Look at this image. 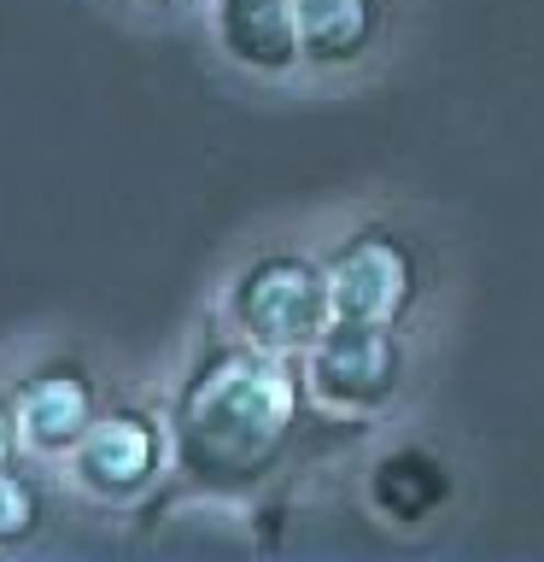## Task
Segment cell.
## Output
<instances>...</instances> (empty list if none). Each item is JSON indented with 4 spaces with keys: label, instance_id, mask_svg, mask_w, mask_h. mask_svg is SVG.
Returning <instances> with one entry per match:
<instances>
[{
    "label": "cell",
    "instance_id": "9c48e42d",
    "mask_svg": "<svg viewBox=\"0 0 544 562\" xmlns=\"http://www.w3.org/2000/svg\"><path fill=\"white\" fill-rule=\"evenodd\" d=\"M369 492H375V504L393 521H421V516H433V509L451 498V474L428 451H393V457L375 463Z\"/></svg>",
    "mask_w": 544,
    "mask_h": 562
},
{
    "label": "cell",
    "instance_id": "7c38bea8",
    "mask_svg": "<svg viewBox=\"0 0 544 562\" xmlns=\"http://www.w3.org/2000/svg\"><path fill=\"white\" fill-rule=\"evenodd\" d=\"M152 7H170V0H152Z\"/></svg>",
    "mask_w": 544,
    "mask_h": 562
},
{
    "label": "cell",
    "instance_id": "277c9868",
    "mask_svg": "<svg viewBox=\"0 0 544 562\" xmlns=\"http://www.w3.org/2000/svg\"><path fill=\"white\" fill-rule=\"evenodd\" d=\"M416 252L393 228H358L328 252L333 316H369V323H398L416 305Z\"/></svg>",
    "mask_w": 544,
    "mask_h": 562
},
{
    "label": "cell",
    "instance_id": "8992f818",
    "mask_svg": "<svg viewBox=\"0 0 544 562\" xmlns=\"http://www.w3.org/2000/svg\"><path fill=\"white\" fill-rule=\"evenodd\" d=\"M18 416H24V439L35 451H77L82 434L94 428V381L82 363H42L18 393Z\"/></svg>",
    "mask_w": 544,
    "mask_h": 562
},
{
    "label": "cell",
    "instance_id": "30bf717a",
    "mask_svg": "<svg viewBox=\"0 0 544 562\" xmlns=\"http://www.w3.org/2000/svg\"><path fill=\"white\" fill-rule=\"evenodd\" d=\"M42 516H47V498L35 486V474L24 463H0V551L42 533Z\"/></svg>",
    "mask_w": 544,
    "mask_h": 562
},
{
    "label": "cell",
    "instance_id": "3957f363",
    "mask_svg": "<svg viewBox=\"0 0 544 562\" xmlns=\"http://www.w3.org/2000/svg\"><path fill=\"white\" fill-rule=\"evenodd\" d=\"M310 393L333 411H381L404 381L398 323L369 316H333L328 334L310 346Z\"/></svg>",
    "mask_w": 544,
    "mask_h": 562
},
{
    "label": "cell",
    "instance_id": "ba28073f",
    "mask_svg": "<svg viewBox=\"0 0 544 562\" xmlns=\"http://www.w3.org/2000/svg\"><path fill=\"white\" fill-rule=\"evenodd\" d=\"M381 35V0H298L305 65H351Z\"/></svg>",
    "mask_w": 544,
    "mask_h": 562
},
{
    "label": "cell",
    "instance_id": "52a82bcc",
    "mask_svg": "<svg viewBox=\"0 0 544 562\" xmlns=\"http://www.w3.org/2000/svg\"><path fill=\"white\" fill-rule=\"evenodd\" d=\"M217 35L223 53L246 70H293L305 59L298 42V0H217Z\"/></svg>",
    "mask_w": 544,
    "mask_h": 562
},
{
    "label": "cell",
    "instance_id": "5b68a950",
    "mask_svg": "<svg viewBox=\"0 0 544 562\" xmlns=\"http://www.w3.org/2000/svg\"><path fill=\"white\" fill-rule=\"evenodd\" d=\"M77 457V481L94 492V498H135V492H147L158 481V469H165V428L147 416V411H129V404H117V411H100L94 428L82 434V446L70 451Z\"/></svg>",
    "mask_w": 544,
    "mask_h": 562
},
{
    "label": "cell",
    "instance_id": "7a4b0ae2",
    "mask_svg": "<svg viewBox=\"0 0 544 562\" xmlns=\"http://www.w3.org/2000/svg\"><path fill=\"white\" fill-rule=\"evenodd\" d=\"M228 316H235V328L258 346L310 351L333 323L328 263H310L298 252H270V258L246 263L235 293H228Z\"/></svg>",
    "mask_w": 544,
    "mask_h": 562
},
{
    "label": "cell",
    "instance_id": "8fae6325",
    "mask_svg": "<svg viewBox=\"0 0 544 562\" xmlns=\"http://www.w3.org/2000/svg\"><path fill=\"white\" fill-rule=\"evenodd\" d=\"M24 416H18V404L0 393V463H18V451H24Z\"/></svg>",
    "mask_w": 544,
    "mask_h": 562
},
{
    "label": "cell",
    "instance_id": "6da1fadb",
    "mask_svg": "<svg viewBox=\"0 0 544 562\" xmlns=\"http://www.w3.org/2000/svg\"><path fill=\"white\" fill-rule=\"evenodd\" d=\"M310 398L298 351L205 346L175 393V469L205 492H246L287 457Z\"/></svg>",
    "mask_w": 544,
    "mask_h": 562
}]
</instances>
